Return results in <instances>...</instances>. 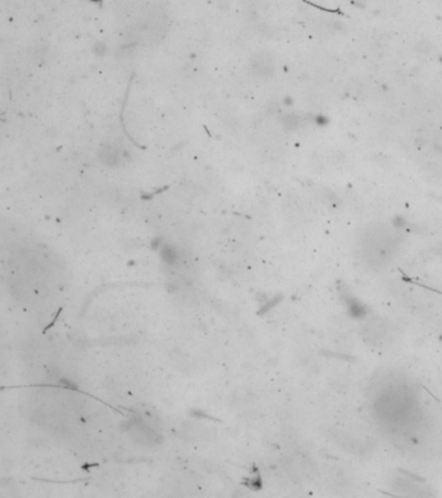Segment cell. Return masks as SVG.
<instances>
[{"mask_svg": "<svg viewBox=\"0 0 442 498\" xmlns=\"http://www.w3.org/2000/svg\"><path fill=\"white\" fill-rule=\"evenodd\" d=\"M61 310H63V309H59V312H57V314H56V315H55V318H53V320H52V322H51V323H49V324H48V326H47V327H46V328H44V332H46V331H47V330H48V328H51V327H52V326H53V324H55V322H56V319H57V316H59V314H60V312H61Z\"/></svg>", "mask_w": 442, "mask_h": 498, "instance_id": "6da1fadb", "label": "cell"}]
</instances>
